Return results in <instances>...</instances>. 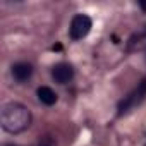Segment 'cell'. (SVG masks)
I'll use <instances>...</instances> for the list:
<instances>
[{
  "label": "cell",
  "instance_id": "1",
  "mask_svg": "<svg viewBox=\"0 0 146 146\" xmlns=\"http://www.w3.org/2000/svg\"><path fill=\"white\" fill-rule=\"evenodd\" d=\"M0 124H2L4 131L11 134L23 132L31 125V112L26 105L19 102L5 103L0 110Z\"/></svg>",
  "mask_w": 146,
  "mask_h": 146
},
{
  "label": "cell",
  "instance_id": "2",
  "mask_svg": "<svg viewBox=\"0 0 146 146\" xmlns=\"http://www.w3.org/2000/svg\"><path fill=\"white\" fill-rule=\"evenodd\" d=\"M144 100H146V78H143L137 83V86L131 93H127V96H124L119 102V105H117V115L122 117V115L129 113L132 108H136L137 105H141Z\"/></svg>",
  "mask_w": 146,
  "mask_h": 146
},
{
  "label": "cell",
  "instance_id": "3",
  "mask_svg": "<svg viewBox=\"0 0 146 146\" xmlns=\"http://www.w3.org/2000/svg\"><path fill=\"white\" fill-rule=\"evenodd\" d=\"M91 26H93V21H91L90 16H86V14H78V16L72 17V21H70L69 35H70V38L74 40V41L83 40V38H86L88 33L91 31Z\"/></svg>",
  "mask_w": 146,
  "mask_h": 146
},
{
  "label": "cell",
  "instance_id": "4",
  "mask_svg": "<svg viewBox=\"0 0 146 146\" xmlns=\"http://www.w3.org/2000/svg\"><path fill=\"white\" fill-rule=\"evenodd\" d=\"M52 78L58 84H67L72 78H74V67L70 64H67V62L55 64L52 67Z\"/></svg>",
  "mask_w": 146,
  "mask_h": 146
},
{
  "label": "cell",
  "instance_id": "5",
  "mask_svg": "<svg viewBox=\"0 0 146 146\" xmlns=\"http://www.w3.org/2000/svg\"><path fill=\"white\" fill-rule=\"evenodd\" d=\"M11 72H12V78L17 83H24L33 76V65L28 64V62H17V64L12 65Z\"/></svg>",
  "mask_w": 146,
  "mask_h": 146
},
{
  "label": "cell",
  "instance_id": "6",
  "mask_svg": "<svg viewBox=\"0 0 146 146\" xmlns=\"http://www.w3.org/2000/svg\"><path fill=\"white\" fill-rule=\"evenodd\" d=\"M36 95H38V100H40L41 103L48 105V107L57 103V93H55L52 88H48V86H41V88H38Z\"/></svg>",
  "mask_w": 146,
  "mask_h": 146
},
{
  "label": "cell",
  "instance_id": "7",
  "mask_svg": "<svg viewBox=\"0 0 146 146\" xmlns=\"http://www.w3.org/2000/svg\"><path fill=\"white\" fill-rule=\"evenodd\" d=\"M36 146H57V144H55V141H53L50 136H45V137H41V139L38 141Z\"/></svg>",
  "mask_w": 146,
  "mask_h": 146
},
{
  "label": "cell",
  "instance_id": "8",
  "mask_svg": "<svg viewBox=\"0 0 146 146\" xmlns=\"http://www.w3.org/2000/svg\"><path fill=\"white\" fill-rule=\"evenodd\" d=\"M139 7H141L143 11H146V2H139Z\"/></svg>",
  "mask_w": 146,
  "mask_h": 146
},
{
  "label": "cell",
  "instance_id": "9",
  "mask_svg": "<svg viewBox=\"0 0 146 146\" xmlns=\"http://www.w3.org/2000/svg\"><path fill=\"white\" fill-rule=\"evenodd\" d=\"M7 146H17V144H7Z\"/></svg>",
  "mask_w": 146,
  "mask_h": 146
}]
</instances>
